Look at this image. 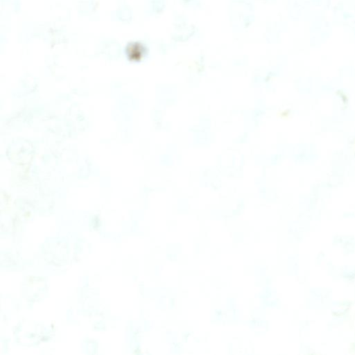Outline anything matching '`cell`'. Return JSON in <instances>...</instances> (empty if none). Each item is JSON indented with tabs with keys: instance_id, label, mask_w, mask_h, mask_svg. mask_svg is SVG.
Returning <instances> with one entry per match:
<instances>
[{
	"instance_id": "6da1fadb",
	"label": "cell",
	"mask_w": 355,
	"mask_h": 355,
	"mask_svg": "<svg viewBox=\"0 0 355 355\" xmlns=\"http://www.w3.org/2000/svg\"><path fill=\"white\" fill-rule=\"evenodd\" d=\"M144 46L137 42H132L127 46L126 53L127 55L131 57L133 59L136 58H140L144 53Z\"/></svg>"
}]
</instances>
